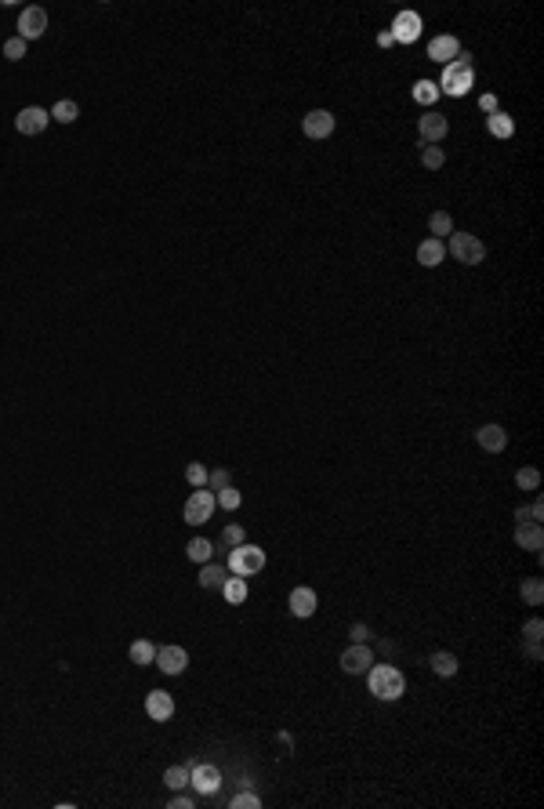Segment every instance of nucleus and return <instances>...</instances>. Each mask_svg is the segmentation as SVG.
I'll return each instance as SVG.
<instances>
[{"mask_svg":"<svg viewBox=\"0 0 544 809\" xmlns=\"http://www.w3.org/2000/svg\"><path fill=\"white\" fill-rule=\"evenodd\" d=\"M457 657L454 653H447V650H439V653H432V671L439 675V678H454L457 675Z\"/></svg>","mask_w":544,"mask_h":809,"instance_id":"nucleus-24","label":"nucleus"},{"mask_svg":"<svg viewBox=\"0 0 544 809\" xmlns=\"http://www.w3.org/2000/svg\"><path fill=\"white\" fill-rule=\"evenodd\" d=\"M519 595H522V603H530V606H540V603H544V581H540V577H530V581H522V584H519Z\"/></svg>","mask_w":544,"mask_h":809,"instance_id":"nucleus-28","label":"nucleus"},{"mask_svg":"<svg viewBox=\"0 0 544 809\" xmlns=\"http://www.w3.org/2000/svg\"><path fill=\"white\" fill-rule=\"evenodd\" d=\"M352 635L360 638V643H367V638H370V628H367V624H352Z\"/></svg>","mask_w":544,"mask_h":809,"instance_id":"nucleus-43","label":"nucleus"},{"mask_svg":"<svg viewBox=\"0 0 544 809\" xmlns=\"http://www.w3.org/2000/svg\"><path fill=\"white\" fill-rule=\"evenodd\" d=\"M80 116V105L73 102V98H62V102H55V109H51V120H58V123H73Z\"/></svg>","mask_w":544,"mask_h":809,"instance_id":"nucleus-29","label":"nucleus"},{"mask_svg":"<svg viewBox=\"0 0 544 809\" xmlns=\"http://www.w3.org/2000/svg\"><path fill=\"white\" fill-rule=\"evenodd\" d=\"M44 29H48V11L44 8H26L22 15H18V36L26 40H36V36H44Z\"/></svg>","mask_w":544,"mask_h":809,"instance_id":"nucleus-10","label":"nucleus"},{"mask_svg":"<svg viewBox=\"0 0 544 809\" xmlns=\"http://www.w3.org/2000/svg\"><path fill=\"white\" fill-rule=\"evenodd\" d=\"M233 809H261V798L254 795V791H240V795H233V802H229Z\"/></svg>","mask_w":544,"mask_h":809,"instance_id":"nucleus-38","label":"nucleus"},{"mask_svg":"<svg viewBox=\"0 0 544 809\" xmlns=\"http://www.w3.org/2000/svg\"><path fill=\"white\" fill-rule=\"evenodd\" d=\"M392 40H400V44H414L417 36H421V15L417 11H400L392 18Z\"/></svg>","mask_w":544,"mask_h":809,"instance_id":"nucleus-8","label":"nucleus"},{"mask_svg":"<svg viewBox=\"0 0 544 809\" xmlns=\"http://www.w3.org/2000/svg\"><path fill=\"white\" fill-rule=\"evenodd\" d=\"M540 635H544V621L540 617H530V621L522 624V643H526L530 661H540Z\"/></svg>","mask_w":544,"mask_h":809,"instance_id":"nucleus-19","label":"nucleus"},{"mask_svg":"<svg viewBox=\"0 0 544 809\" xmlns=\"http://www.w3.org/2000/svg\"><path fill=\"white\" fill-rule=\"evenodd\" d=\"M48 123H51V113H48V109H40V105H26V109L15 116L18 135H40Z\"/></svg>","mask_w":544,"mask_h":809,"instance_id":"nucleus-14","label":"nucleus"},{"mask_svg":"<svg viewBox=\"0 0 544 809\" xmlns=\"http://www.w3.org/2000/svg\"><path fill=\"white\" fill-rule=\"evenodd\" d=\"M367 686L378 700H400L403 690H407V678H403L400 668H392V664H370L367 668Z\"/></svg>","mask_w":544,"mask_h":809,"instance_id":"nucleus-1","label":"nucleus"},{"mask_svg":"<svg viewBox=\"0 0 544 809\" xmlns=\"http://www.w3.org/2000/svg\"><path fill=\"white\" fill-rule=\"evenodd\" d=\"M287 610L294 613V617H301V621H305V617H312V613L320 610V595L312 591L308 584H298V588H290V599H287Z\"/></svg>","mask_w":544,"mask_h":809,"instance_id":"nucleus-9","label":"nucleus"},{"mask_svg":"<svg viewBox=\"0 0 544 809\" xmlns=\"http://www.w3.org/2000/svg\"><path fill=\"white\" fill-rule=\"evenodd\" d=\"M301 131H305L312 142H323V138H330V135H334V113H327V109H312V113H305V120H301Z\"/></svg>","mask_w":544,"mask_h":809,"instance_id":"nucleus-11","label":"nucleus"},{"mask_svg":"<svg viewBox=\"0 0 544 809\" xmlns=\"http://www.w3.org/2000/svg\"><path fill=\"white\" fill-rule=\"evenodd\" d=\"M457 55H461V44H457V36H450V33H443V36H435L432 44H428V58L432 62H454Z\"/></svg>","mask_w":544,"mask_h":809,"instance_id":"nucleus-18","label":"nucleus"},{"mask_svg":"<svg viewBox=\"0 0 544 809\" xmlns=\"http://www.w3.org/2000/svg\"><path fill=\"white\" fill-rule=\"evenodd\" d=\"M225 486H233V483H229V472H225V468H215V472H207V490H225Z\"/></svg>","mask_w":544,"mask_h":809,"instance_id":"nucleus-39","label":"nucleus"},{"mask_svg":"<svg viewBox=\"0 0 544 809\" xmlns=\"http://www.w3.org/2000/svg\"><path fill=\"white\" fill-rule=\"evenodd\" d=\"M515 544L522 551H533V556H540L544 551V526L540 523H522L515 526Z\"/></svg>","mask_w":544,"mask_h":809,"instance_id":"nucleus-16","label":"nucleus"},{"mask_svg":"<svg viewBox=\"0 0 544 809\" xmlns=\"http://www.w3.org/2000/svg\"><path fill=\"white\" fill-rule=\"evenodd\" d=\"M128 657H131V664L145 668V664H153V661H156V646L149 643V638H135L131 650H128Z\"/></svg>","mask_w":544,"mask_h":809,"instance_id":"nucleus-22","label":"nucleus"},{"mask_svg":"<svg viewBox=\"0 0 544 809\" xmlns=\"http://www.w3.org/2000/svg\"><path fill=\"white\" fill-rule=\"evenodd\" d=\"M196 805V798L193 795H182V791H175V798H171V809H193Z\"/></svg>","mask_w":544,"mask_h":809,"instance_id":"nucleus-41","label":"nucleus"},{"mask_svg":"<svg viewBox=\"0 0 544 809\" xmlns=\"http://www.w3.org/2000/svg\"><path fill=\"white\" fill-rule=\"evenodd\" d=\"M145 715H149L153 722H167L175 715V697L167 690H153L149 697H145Z\"/></svg>","mask_w":544,"mask_h":809,"instance_id":"nucleus-15","label":"nucleus"},{"mask_svg":"<svg viewBox=\"0 0 544 809\" xmlns=\"http://www.w3.org/2000/svg\"><path fill=\"white\" fill-rule=\"evenodd\" d=\"M417 131H421V142L425 145H439V142H443L447 138V131H450V123H447V116L443 113H425L421 120H417Z\"/></svg>","mask_w":544,"mask_h":809,"instance_id":"nucleus-13","label":"nucleus"},{"mask_svg":"<svg viewBox=\"0 0 544 809\" xmlns=\"http://www.w3.org/2000/svg\"><path fill=\"white\" fill-rule=\"evenodd\" d=\"M163 784L171 787V791H185V787H189V765H167Z\"/></svg>","mask_w":544,"mask_h":809,"instance_id":"nucleus-26","label":"nucleus"},{"mask_svg":"<svg viewBox=\"0 0 544 809\" xmlns=\"http://www.w3.org/2000/svg\"><path fill=\"white\" fill-rule=\"evenodd\" d=\"M222 595H225V603H233V606L247 603V581L236 577V573H229V581L222 584Z\"/></svg>","mask_w":544,"mask_h":809,"instance_id":"nucleus-23","label":"nucleus"},{"mask_svg":"<svg viewBox=\"0 0 544 809\" xmlns=\"http://www.w3.org/2000/svg\"><path fill=\"white\" fill-rule=\"evenodd\" d=\"M215 501H218V508H225V512H236V508L243 504V494L236 490V486H225V490L215 494Z\"/></svg>","mask_w":544,"mask_h":809,"instance_id":"nucleus-32","label":"nucleus"},{"mask_svg":"<svg viewBox=\"0 0 544 809\" xmlns=\"http://www.w3.org/2000/svg\"><path fill=\"white\" fill-rule=\"evenodd\" d=\"M265 570V551L261 544H236L229 548V573H236V577H254V573Z\"/></svg>","mask_w":544,"mask_h":809,"instance_id":"nucleus-3","label":"nucleus"},{"mask_svg":"<svg viewBox=\"0 0 544 809\" xmlns=\"http://www.w3.org/2000/svg\"><path fill=\"white\" fill-rule=\"evenodd\" d=\"M189 787L203 798H215L218 787H222V770L211 765V762H193L189 765Z\"/></svg>","mask_w":544,"mask_h":809,"instance_id":"nucleus-6","label":"nucleus"},{"mask_svg":"<svg viewBox=\"0 0 544 809\" xmlns=\"http://www.w3.org/2000/svg\"><path fill=\"white\" fill-rule=\"evenodd\" d=\"M370 664H374V653H370L367 643H355V646H348L341 653V671L345 675H367Z\"/></svg>","mask_w":544,"mask_h":809,"instance_id":"nucleus-12","label":"nucleus"},{"mask_svg":"<svg viewBox=\"0 0 544 809\" xmlns=\"http://www.w3.org/2000/svg\"><path fill=\"white\" fill-rule=\"evenodd\" d=\"M421 163L428 167V171H439V167L447 163V156H443V149H439V145H425V153H421Z\"/></svg>","mask_w":544,"mask_h":809,"instance_id":"nucleus-35","label":"nucleus"},{"mask_svg":"<svg viewBox=\"0 0 544 809\" xmlns=\"http://www.w3.org/2000/svg\"><path fill=\"white\" fill-rule=\"evenodd\" d=\"M378 44H381V48H392L395 40H392V33H381V36H378Z\"/></svg>","mask_w":544,"mask_h":809,"instance_id":"nucleus-44","label":"nucleus"},{"mask_svg":"<svg viewBox=\"0 0 544 809\" xmlns=\"http://www.w3.org/2000/svg\"><path fill=\"white\" fill-rule=\"evenodd\" d=\"M225 581H229V566H222V563H203L200 566V588H218L222 591Z\"/></svg>","mask_w":544,"mask_h":809,"instance_id":"nucleus-21","label":"nucleus"},{"mask_svg":"<svg viewBox=\"0 0 544 809\" xmlns=\"http://www.w3.org/2000/svg\"><path fill=\"white\" fill-rule=\"evenodd\" d=\"M163 675H182L185 668H189V653H185V646H156V661H153Z\"/></svg>","mask_w":544,"mask_h":809,"instance_id":"nucleus-7","label":"nucleus"},{"mask_svg":"<svg viewBox=\"0 0 544 809\" xmlns=\"http://www.w3.org/2000/svg\"><path fill=\"white\" fill-rule=\"evenodd\" d=\"M450 254L465 265H479V262H487V243L472 236V232H450Z\"/></svg>","mask_w":544,"mask_h":809,"instance_id":"nucleus-5","label":"nucleus"},{"mask_svg":"<svg viewBox=\"0 0 544 809\" xmlns=\"http://www.w3.org/2000/svg\"><path fill=\"white\" fill-rule=\"evenodd\" d=\"M428 229H432V236H450L454 232V218L447 215V210H432V218H428Z\"/></svg>","mask_w":544,"mask_h":809,"instance_id":"nucleus-31","label":"nucleus"},{"mask_svg":"<svg viewBox=\"0 0 544 809\" xmlns=\"http://www.w3.org/2000/svg\"><path fill=\"white\" fill-rule=\"evenodd\" d=\"M515 523L522 526V523H544V501L537 497L530 508H515Z\"/></svg>","mask_w":544,"mask_h":809,"instance_id":"nucleus-33","label":"nucleus"},{"mask_svg":"<svg viewBox=\"0 0 544 809\" xmlns=\"http://www.w3.org/2000/svg\"><path fill=\"white\" fill-rule=\"evenodd\" d=\"M236 544H243V526H236V523H229V526L222 530V548L229 551V548H236Z\"/></svg>","mask_w":544,"mask_h":809,"instance_id":"nucleus-36","label":"nucleus"},{"mask_svg":"<svg viewBox=\"0 0 544 809\" xmlns=\"http://www.w3.org/2000/svg\"><path fill=\"white\" fill-rule=\"evenodd\" d=\"M185 479H189L193 486H207V464H203V461H193L189 468H185Z\"/></svg>","mask_w":544,"mask_h":809,"instance_id":"nucleus-40","label":"nucleus"},{"mask_svg":"<svg viewBox=\"0 0 544 809\" xmlns=\"http://www.w3.org/2000/svg\"><path fill=\"white\" fill-rule=\"evenodd\" d=\"M475 73H472V58L468 55H457L454 62L443 66V76H439V91H447L450 98H461L472 91Z\"/></svg>","mask_w":544,"mask_h":809,"instance_id":"nucleus-2","label":"nucleus"},{"mask_svg":"<svg viewBox=\"0 0 544 809\" xmlns=\"http://www.w3.org/2000/svg\"><path fill=\"white\" fill-rule=\"evenodd\" d=\"M479 105H483L487 113H497V98L494 95H483V98H479Z\"/></svg>","mask_w":544,"mask_h":809,"instance_id":"nucleus-42","label":"nucleus"},{"mask_svg":"<svg viewBox=\"0 0 544 809\" xmlns=\"http://www.w3.org/2000/svg\"><path fill=\"white\" fill-rule=\"evenodd\" d=\"M185 556H189L193 563H200V566H203V563H211L215 544L207 541V537H193V541H189V548H185Z\"/></svg>","mask_w":544,"mask_h":809,"instance_id":"nucleus-27","label":"nucleus"},{"mask_svg":"<svg viewBox=\"0 0 544 809\" xmlns=\"http://www.w3.org/2000/svg\"><path fill=\"white\" fill-rule=\"evenodd\" d=\"M443 258H447V247H443V240H435V236H428L421 247H417V262H421L425 269H435Z\"/></svg>","mask_w":544,"mask_h":809,"instance_id":"nucleus-20","label":"nucleus"},{"mask_svg":"<svg viewBox=\"0 0 544 809\" xmlns=\"http://www.w3.org/2000/svg\"><path fill=\"white\" fill-rule=\"evenodd\" d=\"M515 483H519V490H537V486H540V472H537V468H519Z\"/></svg>","mask_w":544,"mask_h":809,"instance_id":"nucleus-34","label":"nucleus"},{"mask_svg":"<svg viewBox=\"0 0 544 809\" xmlns=\"http://www.w3.org/2000/svg\"><path fill=\"white\" fill-rule=\"evenodd\" d=\"M475 443L483 446L487 454H501L508 446V432L501 429V424H483V429L475 432Z\"/></svg>","mask_w":544,"mask_h":809,"instance_id":"nucleus-17","label":"nucleus"},{"mask_svg":"<svg viewBox=\"0 0 544 809\" xmlns=\"http://www.w3.org/2000/svg\"><path fill=\"white\" fill-rule=\"evenodd\" d=\"M215 508H218L215 490L196 486V494H189V501H185V508H182V516H185V523H189V526H203L207 519L215 516Z\"/></svg>","mask_w":544,"mask_h":809,"instance_id":"nucleus-4","label":"nucleus"},{"mask_svg":"<svg viewBox=\"0 0 544 809\" xmlns=\"http://www.w3.org/2000/svg\"><path fill=\"white\" fill-rule=\"evenodd\" d=\"M435 98H439L435 80H417V83H414V102H417V105H435Z\"/></svg>","mask_w":544,"mask_h":809,"instance_id":"nucleus-30","label":"nucleus"},{"mask_svg":"<svg viewBox=\"0 0 544 809\" xmlns=\"http://www.w3.org/2000/svg\"><path fill=\"white\" fill-rule=\"evenodd\" d=\"M487 127H490V135H494V138H512V135H515L512 116H508V113H501V109L487 116Z\"/></svg>","mask_w":544,"mask_h":809,"instance_id":"nucleus-25","label":"nucleus"},{"mask_svg":"<svg viewBox=\"0 0 544 809\" xmlns=\"http://www.w3.org/2000/svg\"><path fill=\"white\" fill-rule=\"evenodd\" d=\"M4 58H11V62L26 58V40H22V36H11V40H4Z\"/></svg>","mask_w":544,"mask_h":809,"instance_id":"nucleus-37","label":"nucleus"}]
</instances>
